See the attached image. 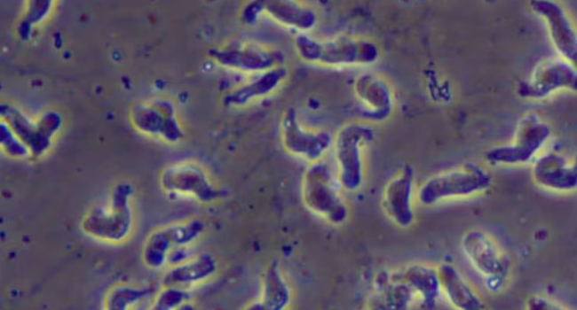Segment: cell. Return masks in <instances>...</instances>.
Returning a JSON list of instances; mask_svg holds the SVG:
<instances>
[{"mask_svg": "<svg viewBox=\"0 0 577 310\" xmlns=\"http://www.w3.org/2000/svg\"><path fill=\"white\" fill-rule=\"evenodd\" d=\"M151 287H135L123 285L113 289L106 298V308L111 310H124L152 295Z\"/></svg>", "mask_w": 577, "mask_h": 310, "instance_id": "obj_25", "label": "cell"}, {"mask_svg": "<svg viewBox=\"0 0 577 310\" xmlns=\"http://www.w3.org/2000/svg\"><path fill=\"white\" fill-rule=\"evenodd\" d=\"M414 170L402 167L385 184L382 193V207L386 216L398 227L409 228L415 221Z\"/></svg>", "mask_w": 577, "mask_h": 310, "instance_id": "obj_12", "label": "cell"}, {"mask_svg": "<svg viewBox=\"0 0 577 310\" xmlns=\"http://www.w3.org/2000/svg\"><path fill=\"white\" fill-rule=\"evenodd\" d=\"M577 89V73L573 64L564 58H546L539 63L530 76L519 84L520 97L543 99L552 93Z\"/></svg>", "mask_w": 577, "mask_h": 310, "instance_id": "obj_11", "label": "cell"}, {"mask_svg": "<svg viewBox=\"0 0 577 310\" xmlns=\"http://www.w3.org/2000/svg\"><path fill=\"white\" fill-rule=\"evenodd\" d=\"M133 189L124 183L114 190L111 201L106 206L96 207L82 221L81 228L88 235L107 242L118 243L130 234L134 215L130 198Z\"/></svg>", "mask_w": 577, "mask_h": 310, "instance_id": "obj_5", "label": "cell"}, {"mask_svg": "<svg viewBox=\"0 0 577 310\" xmlns=\"http://www.w3.org/2000/svg\"><path fill=\"white\" fill-rule=\"evenodd\" d=\"M217 270V261L210 253H202L172 267L164 275V287H186L202 283Z\"/></svg>", "mask_w": 577, "mask_h": 310, "instance_id": "obj_22", "label": "cell"}, {"mask_svg": "<svg viewBox=\"0 0 577 310\" xmlns=\"http://www.w3.org/2000/svg\"><path fill=\"white\" fill-rule=\"evenodd\" d=\"M491 174L475 163H466L426 180L418 190V200L423 205L458 198H467L489 189Z\"/></svg>", "mask_w": 577, "mask_h": 310, "instance_id": "obj_3", "label": "cell"}, {"mask_svg": "<svg viewBox=\"0 0 577 310\" xmlns=\"http://www.w3.org/2000/svg\"><path fill=\"white\" fill-rule=\"evenodd\" d=\"M280 133L284 150L310 164L321 160L333 143L328 131L304 127L293 108L286 110L281 115Z\"/></svg>", "mask_w": 577, "mask_h": 310, "instance_id": "obj_8", "label": "cell"}, {"mask_svg": "<svg viewBox=\"0 0 577 310\" xmlns=\"http://www.w3.org/2000/svg\"><path fill=\"white\" fill-rule=\"evenodd\" d=\"M441 292L452 306L462 310H479L484 303L455 267L443 263L437 267Z\"/></svg>", "mask_w": 577, "mask_h": 310, "instance_id": "obj_21", "label": "cell"}, {"mask_svg": "<svg viewBox=\"0 0 577 310\" xmlns=\"http://www.w3.org/2000/svg\"><path fill=\"white\" fill-rule=\"evenodd\" d=\"M288 70L284 66L273 68L230 90L223 97L226 107H242L274 93L286 81Z\"/></svg>", "mask_w": 577, "mask_h": 310, "instance_id": "obj_18", "label": "cell"}, {"mask_svg": "<svg viewBox=\"0 0 577 310\" xmlns=\"http://www.w3.org/2000/svg\"><path fill=\"white\" fill-rule=\"evenodd\" d=\"M529 309H559L561 308L557 303L550 301L548 298L535 296L528 300Z\"/></svg>", "mask_w": 577, "mask_h": 310, "instance_id": "obj_27", "label": "cell"}, {"mask_svg": "<svg viewBox=\"0 0 577 310\" xmlns=\"http://www.w3.org/2000/svg\"><path fill=\"white\" fill-rule=\"evenodd\" d=\"M204 230V222L198 219L170 224L154 230L144 244L143 261L150 268H160L167 262L168 254L172 249L188 246Z\"/></svg>", "mask_w": 577, "mask_h": 310, "instance_id": "obj_9", "label": "cell"}, {"mask_svg": "<svg viewBox=\"0 0 577 310\" xmlns=\"http://www.w3.org/2000/svg\"><path fill=\"white\" fill-rule=\"evenodd\" d=\"M353 93L368 119L383 121L391 114L394 105L391 89L377 74H359L353 82Z\"/></svg>", "mask_w": 577, "mask_h": 310, "instance_id": "obj_15", "label": "cell"}, {"mask_svg": "<svg viewBox=\"0 0 577 310\" xmlns=\"http://www.w3.org/2000/svg\"><path fill=\"white\" fill-rule=\"evenodd\" d=\"M375 132L367 124L349 122L336 131L333 139L336 178L348 191L359 190L364 182V149L374 139Z\"/></svg>", "mask_w": 577, "mask_h": 310, "instance_id": "obj_4", "label": "cell"}, {"mask_svg": "<svg viewBox=\"0 0 577 310\" xmlns=\"http://www.w3.org/2000/svg\"><path fill=\"white\" fill-rule=\"evenodd\" d=\"M261 13L279 25L299 34H305L317 23L316 12L296 1L270 0L259 1Z\"/></svg>", "mask_w": 577, "mask_h": 310, "instance_id": "obj_20", "label": "cell"}, {"mask_svg": "<svg viewBox=\"0 0 577 310\" xmlns=\"http://www.w3.org/2000/svg\"><path fill=\"white\" fill-rule=\"evenodd\" d=\"M534 182L546 190L572 191L577 186V168L562 154L549 152L539 157L532 171Z\"/></svg>", "mask_w": 577, "mask_h": 310, "instance_id": "obj_16", "label": "cell"}, {"mask_svg": "<svg viewBox=\"0 0 577 310\" xmlns=\"http://www.w3.org/2000/svg\"><path fill=\"white\" fill-rule=\"evenodd\" d=\"M162 187L169 192L189 196L202 204H212L221 196L207 172L194 162H178L164 169Z\"/></svg>", "mask_w": 577, "mask_h": 310, "instance_id": "obj_10", "label": "cell"}, {"mask_svg": "<svg viewBox=\"0 0 577 310\" xmlns=\"http://www.w3.org/2000/svg\"><path fill=\"white\" fill-rule=\"evenodd\" d=\"M294 46L303 61L328 67L368 66L379 58L375 43L352 35L318 39L306 33L298 34Z\"/></svg>", "mask_w": 577, "mask_h": 310, "instance_id": "obj_1", "label": "cell"}, {"mask_svg": "<svg viewBox=\"0 0 577 310\" xmlns=\"http://www.w3.org/2000/svg\"><path fill=\"white\" fill-rule=\"evenodd\" d=\"M550 135L549 126L539 115L526 114L518 123L510 143L489 150L485 159L495 166L526 163L542 148Z\"/></svg>", "mask_w": 577, "mask_h": 310, "instance_id": "obj_7", "label": "cell"}, {"mask_svg": "<svg viewBox=\"0 0 577 310\" xmlns=\"http://www.w3.org/2000/svg\"><path fill=\"white\" fill-rule=\"evenodd\" d=\"M462 249L472 267L482 275H498L503 269V260L499 247L486 233L474 229L462 238Z\"/></svg>", "mask_w": 577, "mask_h": 310, "instance_id": "obj_17", "label": "cell"}, {"mask_svg": "<svg viewBox=\"0 0 577 310\" xmlns=\"http://www.w3.org/2000/svg\"><path fill=\"white\" fill-rule=\"evenodd\" d=\"M403 282L416 293L426 308H433L439 299L441 290L437 267L415 264L403 273Z\"/></svg>", "mask_w": 577, "mask_h": 310, "instance_id": "obj_24", "label": "cell"}, {"mask_svg": "<svg viewBox=\"0 0 577 310\" xmlns=\"http://www.w3.org/2000/svg\"><path fill=\"white\" fill-rule=\"evenodd\" d=\"M529 5L533 12L544 19L551 42L559 54L571 64H575L576 33L565 9L559 4L549 0L531 1Z\"/></svg>", "mask_w": 577, "mask_h": 310, "instance_id": "obj_14", "label": "cell"}, {"mask_svg": "<svg viewBox=\"0 0 577 310\" xmlns=\"http://www.w3.org/2000/svg\"><path fill=\"white\" fill-rule=\"evenodd\" d=\"M219 66L245 74H259L284 66V53L271 45L254 41L233 40L209 50Z\"/></svg>", "mask_w": 577, "mask_h": 310, "instance_id": "obj_6", "label": "cell"}, {"mask_svg": "<svg viewBox=\"0 0 577 310\" xmlns=\"http://www.w3.org/2000/svg\"><path fill=\"white\" fill-rule=\"evenodd\" d=\"M339 187L332 169L322 160L311 163L303 175L301 194L304 205L334 226L344 223L349 217Z\"/></svg>", "mask_w": 577, "mask_h": 310, "instance_id": "obj_2", "label": "cell"}, {"mask_svg": "<svg viewBox=\"0 0 577 310\" xmlns=\"http://www.w3.org/2000/svg\"><path fill=\"white\" fill-rule=\"evenodd\" d=\"M292 300L291 288L276 262L265 269L262 279V294L251 309L283 310Z\"/></svg>", "mask_w": 577, "mask_h": 310, "instance_id": "obj_23", "label": "cell"}, {"mask_svg": "<svg viewBox=\"0 0 577 310\" xmlns=\"http://www.w3.org/2000/svg\"><path fill=\"white\" fill-rule=\"evenodd\" d=\"M2 114L12 128L36 155L48 148L51 136L60 124L59 118L55 114L46 115L37 124H33L21 112L14 109H4Z\"/></svg>", "mask_w": 577, "mask_h": 310, "instance_id": "obj_19", "label": "cell"}, {"mask_svg": "<svg viewBox=\"0 0 577 310\" xmlns=\"http://www.w3.org/2000/svg\"><path fill=\"white\" fill-rule=\"evenodd\" d=\"M189 299L188 293L180 287L168 286L156 297L153 309L167 310L184 305Z\"/></svg>", "mask_w": 577, "mask_h": 310, "instance_id": "obj_26", "label": "cell"}, {"mask_svg": "<svg viewBox=\"0 0 577 310\" xmlns=\"http://www.w3.org/2000/svg\"><path fill=\"white\" fill-rule=\"evenodd\" d=\"M131 120L138 131L169 143L178 142L183 136L175 107L169 101L157 100L135 106Z\"/></svg>", "mask_w": 577, "mask_h": 310, "instance_id": "obj_13", "label": "cell"}]
</instances>
